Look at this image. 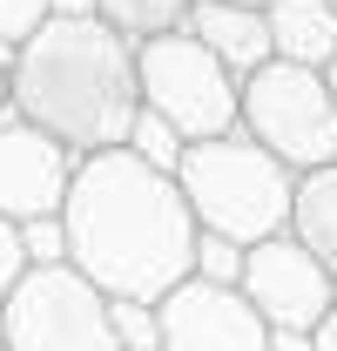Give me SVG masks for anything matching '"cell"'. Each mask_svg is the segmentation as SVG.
<instances>
[{"label": "cell", "mask_w": 337, "mask_h": 351, "mask_svg": "<svg viewBox=\"0 0 337 351\" xmlns=\"http://www.w3.org/2000/svg\"><path fill=\"white\" fill-rule=\"evenodd\" d=\"M68 263L108 298H168L182 277H196V210L182 182L135 149H101L75 162L68 203Z\"/></svg>", "instance_id": "cell-1"}, {"label": "cell", "mask_w": 337, "mask_h": 351, "mask_svg": "<svg viewBox=\"0 0 337 351\" xmlns=\"http://www.w3.org/2000/svg\"><path fill=\"white\" fill-rule=\"evenodd\" d=\"M7 108L54 135L75 162L128 149L142 115L135 41H122L108 21H41L7 54Z\"/></svg>", "instance_id": "cell-2"}, {"label": "cell", "mask_w": 337, "mask_h": 351, "mask_svg": "<svg viewBox=\"0 0 337 351\" xmlns=\"http://www.w3.org/2000/svg\"><path fill=\"white\" fill-rule=\"evenodd\" d=\"M175 182L196 210V230L203 237H223V243H270L290 230V203H297V176L250 142L243 129L210 135V142H189L182 162H175Z\"/></svg>", "instance_id": "cell-3"}, {"label": "cell", "mask_w": 337, "mask_h": 351, "mask_svg": "<svg viewBox=\"0 0 337 351\" xmlns=\"http://www.w3.org/2000/svg\"><path fill=\"white\" fill-rule=\"evenodd\" d=\"M135 82H142V115L168 122L182 142H210L243 122V82L189 27L135 47Z\"/></svg>", "instance_id": "cell-4"}, {"label": "cell", "mask_w": 337, "mask_h": 351, "mask_svg": "<svg viewBox=\"0 0 337 351\" xmlns=\"http://www.w3.org/2000/svg\"><path fill=\"white\" fill-rule=\"evenodd\" d=\"M236 129L250 142H263L290 176L331 169L337 162V95L317 68L263 61L256 75H243V122Z\"/></svg>", "instance_id": "cell-5"}, {"label": "cell", "mask_w": 337, "mask_h": 351, "mask_svg": "<svg viewBox=\"0 0 337 351\" xmlns=\"http://www.w3.org/2000/svg\"><path fill=\"white\" fill-rule=\"evenodd\" d=\"M0 345L7 351H122L108 291H95L75 263H34L14 298L0 304Z\"/></svg>", "instance_id": "cell-6"}, {"label": "cell", "mask_w": 337, "mask_h": 351, "mask_svg": "<svg viewBox=\"0 0 337 351\" xmlns=\"http://www.w3.org/2000/svg\"><path fill=\"white\" fill-rule=\"evenodd\" d=\"M236 291L256 304V317H263L270 331H297V338H310V331L331 317V304H337L331 270L310 257L290 230L243 250V284H236Z\"/></svg>", "instance_id": "cell-7"}, {"label": "cell", "mask_w": 337, "mask_h": 351, "mask_svg": "<svg viewBox=\"0 0 337 351\" xmlns=\"http://www.w3.org/2000/svg\"><path fill=\"white\" fill-rule=\"evenodd\" d=\"M155 351H270V324L256 317V304L236 284L210 277H182L168 298H155Z\"/></svg>", "instance_id": "cell-8"}, {"label": "cell", "mask_w": 337, "mask_h": 351, "mask_svg": "<svg viewBox=\"0 0 337 351\" xmlns=\"http://www.w3.org/2000/svg\"><path fill=\"white\" fill-rule=\"evenodd\" d=\"M68 182H75V156L34 122H21L14 108H0V217H61Z\"/></svg>", "instance_id": "cell-9"}, {"label": "cell", "mask_w": 337, "mask_h": 351, "mask_svg": "<svg viewBox=\"0 0 337 351\" xmlns=\"http://www.w3.org/2000/svg\"><path fill=\"white\" fill-rule=\"evenodd\" d=\"M189 34L210 47L236 82L256 75L263 61H277L270 21H263V7H250V0H196V7H189Z\"/></svg>", "instance_id": "cell-10"}, {"label": "cell", "mask_w": 337, "mask_h": 351, "mask_svg": "<svg viewBox=\"0 0 337 351\" xmlns=\"http://www.w3.org/2000/svg\"><path fill=\"white\" fill-rule=\"evenodd\" d=\"M263 21H270L277 61L317 68V75L337 61V7H331V0H270Z\"/></svg>", "instance_id": "cell-11"}, {"label": "cell", "mask_w": 337, "mask_h": 351, "mask_svg": "<svg viewBox=\"0 0 337 351\" xmlns=\"http://www.w3.org/2000/svg\"><path fill=\"white\" fill-rule=\"evenodd\" d=\"M290 237L310 250V257L331 270L337 284V162L331 169L297 176V203H290Z\"/></svg>", "instance_id": "cell-12"}, {"label": "cell", "mask_w": 337, "mask_h": 351, "mask_svg": "<svg viewBox=\"0 0 337 351\" xmlns=\"http://www.w3.org/2000/svg\"><path fill=\"white\" fill-rule=\"evenodd\" d=\"M189 7L196 0H95V21H108L122 41H155V34H175L189 27Z\"/></svg>", "instance_id": "cell-13"}, {"label": "cell", "mask_w": 337, "mask_h": 351, "mask_svg": "<svg viewBox=\"0 0 337 351\" xmlns=\"http://www.w3.org/2000/svg\"><path fill=\"white\" fill-rule=\"evenodd\" d=\"M108 317H115V345L122 351H155L162 324H155V304L149 298H108Z\"/></svg>", "instance_id": "cell-14"}, {"label": "cell", "mask_w": 337, "mask_h": 351, "mask_svg": "<svg viewBox=\"0 0 337 351\" xmlns=\"http://www.w3.org/2000/svg\"><path fill=\"white\" fill-rule=\"evenodd\" d=\"M128 149H135L142 162H155V169L175 176V162H182V149H189V142L168 129V122H155V115H135V135H128Z\"/></svg>", "instance_id": "cell-15"}, {"label": "cell", "mask_w": 337, "mask_h": 351, "mask_svg": "<svg viewBox=\"0 0 337 351\" xmlns=\"http://www.w3.org/2000/svg\"><path fill=\"white\" fill-rule=\"evenodd\" d=\"M196 277H210V284H243V243L196 237Z\"/></svg>", "instance_id": "cell-16"}, {"label": "cell", "mask_w": 337, "mask_h": 351, "mask_svg": "<svg viewBox=\"0 0 337 351\" xmlns=\"http://www.w3.org/2000/svg\"><path fill=\"white\" fill-rule=\"evenodd\" d=\"M47 21V0H0V61Z\"/></svg>", "instance_id": "cell-17"}, {"label": "cell", "mask_w": 337, "mask_h": 351, "mask_svg": "<svg viewBox=\"0 0 337 351\" xmlns=\"http://www.w3.org/2000/svg\"><path fill=\"white\" fill-rule=\"evenodd\" d=\"M21 243H27V263H68V230H61V217L21 223Z\"/></svg>", "instance_id": "cell-18"}, {"label": "cell", "mask_w": 337, "mask_h": 351, "mask_svg": "<svg viewBox=\"0 0 337 351\" xmlns=\"http://www.w3.org/2000/svg\"><path fill=\"white\" fill-rule=\"evenodd\" d=\"M27 270H34V263H27V243H21V223L0 217V304L14 298V284H21Z\"/></svg>", "instance_id": "cell-19"}, {"label": "cell", "mask_w": 337, "mask_h": 351, "mask_svg": "<svg viewBox=\"0 0 337 351\" xmlns=\"http://www.w3.org/2000/svg\"><path fill=\"white\" fill-rule=\"evenodd\" d=\"M47 21H95V0H47Z\"/></svg>", "instance_id": "cell-20"}, {"label": "cell", "mask_w": 337, "mask_h": 351, "mask_svg": "<svg viewBox=\"0 0 337 351\" xmlns=\"http://www.w3.org/2000/svg\"><path fill=\"white\" fill-rule=\"evenodd\" d=\"M310 351H337V304H331V317L310 331Z\"/></svg>", "instance_id": "cell-21"}, {"label": "cell", "mask_w": 337, "mask_h": 351, "mask_svg": "<svg viewBox=\"0 0 337 351\" xmlns=\"http://www.w3.org/2000/svg\"><path fill=\"white\" fill-rule=\"evenodd\" d=\"M0 108H7V61H0Z\"/></svg>", "instance_id": "cell-22"}, {"label": "cell", "mask_w": 337, "mask_h": 351, "mask_svg": "<svg viewBox=\"0 0 337 351\" xmlns=\"http://www.w3.org/2000/svg\"><path fill=\"white\" fill-rule=\"evenodd\" d=\"M324 82H331V95H337V61H331V68H324Z\"/></svg>", "instance_id": "cell-23"}, {"label": "cell", "mask_w": 337, "mask_h": 351, "mask_svg": "<svg viewBox=\"0 0 337 351\" xmlns=\"http://www.w3.org/2000/svg\"><path fill=\"white\" fill-rule=\"evenodd\" d=\"M250 7H270V0H250Z\"/></svg>", "instance_id": "cell-24"}, {"label": "cell", "mask_w": 337, "mask_h": 351, "mask_svg": "<svg viewBox=\"0 0 337 351\" xmlns=\"http://www.w3.org/2000/svg\"><path fill=\"white\" fill-rule=\"evenodd\" d=\"M331 7H337V0H331Z\"/></svg>", "instance_id": "cell-25"}, {"label": "cell", "mask_w": 337, "mask_h": 351, "mask_svg": "<svg viewBox=\"0 0 337 351\" xmlns=\"http://www.w3.org/2000/svg\"><path fill=\"white\" fill-rule=\"evenodd\" d=\"M0 351H7V345H0Z\"/></svg>", "instance_id": "cell-26"}]
</instances>
